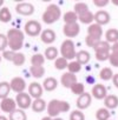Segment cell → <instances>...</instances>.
Listing matches in <instances>:
<instances>
[{"instance_id":"1","label":"cell","mask_w":118,"mask_h":120,"mask_svg":"<svg viewBox=\"0 0 118 120\" xmlns=\"http://www.w3.org/2000/svg\"><path fill=\"white\" fill-rule=\"evenodd\" d=\"M7 46L10 47V51L18 52L19 49L23 48L24 45V33L18 30V28H11L8 30L7 34Z\"/></svg>"},{"instance_id":"2","label":"cell","mask_w":118,"mask_h":120,"mask_svg":"<svg viewBox=\"0 0 118 120\" xmlns=\"http://www.w3.org/2000/svg\"><path fill=\"white\" fill-rule=\"evenodd\" d=\"M70 111V104L64 100H57L53 99L47 105V113L50 118H57L58 114L66 113Z\"/></svg>"},{"instance_id":"3","label":"cell","mask_w":118,"mask_h":120,"mask_svg":"<svg viewBox=\"0 0 118 120\" xmlns=\"http://www.w3.org/2000/svg\"><path fill=\"white\" fill-rule=\"evenodd\" d=\"M60 17H62V11L59 6H57L55 4H51L46 7L45 12L43 13V21L47 25H51L58 21Z\"/></svg>"},{"instance_id":"4","label":"cell","mask_w":118,"mask_h":120,"mask_svg":"<svg viewBox=\"0 0 118 120\" xmlns=\"http://www.w3.org/2000/svg\"><path fill=\"white\" fill-rule=\"evenodd\" d=\"M60 53H62V58H64L65 60H73L76 58L75 42L71 39L64 40L60 46Z\"/></svg>"},{"instance_id":"5","label":"cell","mask_w":118,"mask_h":120,"mask_svg":"<svg viewBox=\"0 0 118 120\" xmlns=\"http://www.w3.org/2000/svg\"><path fill=\"white\" fill-rule=\"evenodd\" d=\"M110 44H107L106 41H99V44L94 47L96 51V59L98 61H105V60L109 59L110 56Z\"/></svg>"},{"instance_id":"6","label":"cell","mask_w":118,"mask_h":120,"mask_svg":"<svg viewBox=\"0 0 118 120\" xmlns=\"http://www.w3.org/2000/svg\"><path fill=\"white\" fill-rule=\"evenodd\" d=\"M25 33L30 37H38L41 32V25L35 20H28L25 24Z\"/></svg>"},{"instance_id":"7","label":"cell","mask_w":118,"mask_h":120,"mask_svg":"<svg viewBox=\"0 0 118 120\" xmlns=\"http://www.w3.org/2000/svg\"><path fill=\"white\" fill-rule=\"evenodd\" d=\"M16 104L17 106H19V109H26L28 107H31V104H32V100H31V97L28 95V93H18L17 97H16Z\"/></svg>"},{"instance_id":"8","label":"cell","mask_w":118,"mask_h":120,"mask_svg":"<svg viewBox=\"0 0 118 120\" xmlns=\"http://www.w3.org/2000/svg\"><path fill=\"white\" fill-rule=\"evenodd\" d=\"M16 12L20 15H32L34 13V6L31 3H19L16 6Z\"/></svg>"},{"instance_id":"9","label":"cell","mask_w":118,"mask_h":120,"mask_svg":"<svg viewBox=\"0 0 118 120\" xmlns=\"http://www.w3.org/2000/svg\"><path fill=\"white\" fill-rule=\"evenodd\" d=\"M10 87H11V90L14 91L17 94H18V93H23V92L25 91V88H26V82H25V80H24L21 77H16V78H13V79L11 80Z\"/></svg>"},{"instance_id":"10","label":"cell","mask_w":118,"mask_h":120,"mask_svg":"<svg viewBox=\"0 0 118 120\" xmlns=\"http://www.w3.org/2000/svg\"><path fill=\"white\" fill-rule=\"evenodd\" d=\"M0 109L4 111L5 113H12L13 111L17 109V104L14 99L12 98H5L0 102Z\"/></svg>"},{"instance_id":"11","label":"cell","mask_w":118,"mask_h":120,"mask_svg":"<svg viewBox=\"0 0 118 120\" xmlns=\"http://www.w3.org/2000/svg\"><path fill=\"white\" fill-rule=\"evenodd\" d=\"M110 19H111V17H110L109 12H106V11H98L96 14H93V21H96V24L99 26L109 24Z\"/></svg>"},{"instance_id":"12","label":"cell","mask_w":118,"mask_h":120,"mask_svg":"<svg viewBox=\"0 0 118 120\" xmlns=\"http://www.w3.org/2000/svg\"><path fill=\"white\" fill-rule=\"evenodd\" d=\"M79 32H80V26L78 24L64 25L63 27V33L66 38H75L79 34Z\"/></svg>"},{"instance_id":"13","label":"cell","mask_w":118,"mask_h":120,"mask_svg":"<svg viewBox=\"0 0 118 120\" xmlns=\"http://www.w3.org/2000/svg\"><path fill=\"white\" fill-rule=\"evenodd\" d=\"M91 101H92L91 94L84 92V93H83L82 95H79L78 99H77V107L79 108V111H80V109H85V108H87V107L91 105Z\"/></svg>"},{"instance_id":"14","label":"cell","mask_w":118,"mask_h":120,"mask_svg":"<svg viewBox=\"0 0 118 120\" xmlns=\"http://www.w3.org/2000/svg\"><path fill=\"white\" fill-rule=\"evenodd\" d=\"M43 86L38 82H31L28 86V95L34 99H39L43 95Z\"/></svg>"},{"instance_id":"15","label":"cell","mask_w":118,"mask_h":120,"mask_svg":"<svg viewBox=\"0 0 118 120\" xmlns=\"http://www.w3.org/2000/svg\"><path fill=\"white\" fill-rule=\"evenodd\" d=\"M106 95H107V94H106V88H105V86L102 85V84H96V85L92 87V90H91V97H94V98L98 99V100L105 99Z\"/></svg>"},{"instance_id":"16","label":"cell","mask_w":118,"mask_h":120,"mask_svg":"<svg viewBox=\"0 0 118 120\" xmlns=\"http://www.w3.org/2000/svg\"><path fill=\"white\" fill-rule=\"evenodd\" d=\"M60 82H62V85H63L64 87L71 88V86L77 82V77H76V74H72V73L66 72V73H64V74L62 75Z\"/></svg>"},{"instance_id":"17","label":"cell","mask_w":118,"mask_h":120,"mask_svg":"<svg viewBox=\"0 0 118 120\" xmlns=\"http://www.w3.org/2000/svg\"><path fill=\"white\" fill-rule=\"evenodd\" d=\"M40 38H41V41H43L44 44H46V45H51V44H53V42L55 41V38H57V37H55L54 31L47 28V30H45V31L41 32Z\"/></svg>"},{"instance_id":"18","label":"cell","mask_w":118,"mask_h":120,"mask_svg":"<svg viewBox=\"0 0 118 120\" xmlns=\"http://www.w3.org/2000/svg\"><path fill=\"white\" fill-rule=\"evenodd\" d=\"M87 35L89 37H92V38H96V39H100L102 35H103V28L102 26L97 25L96 22L94 24H91L87 28Z\"/></svg>"},{"instance_id":"19","label":"cell","mask_w":118,"mask_h":120,"mask_svg":"<svg viewBox=\"0 0 118 120\" xmlns=\"http://www.w3.org/2000/svg\"><path fill=\"white\" fill-rule=\"evenodd\" d=\"M43 90H45V91H47V92H52V91H54L55 88H57V86H58V81H57V79H54L53 77H48V78H46L45 80H44V82H43Z\"/></svg>"},{"instance_id":"20","label":"cell","mask_w":118,"mask_h":120,"mask_svg":"<svg viewBox=\"0 0 118 120\" xmlns=\"http://www.w3.org/2000/svg\"><path fill=\"white\" fill-rule=\"evenodd\" d=\"M91 59V55L87 51H79L76 53V61H78L80 65H86Z\"/></svg>"},{"instance_id":"21","label":"cell","mask_w":118,"mask_h":120,"mask_svg":"<svg viewBox=\"0 0 118 120\" xmlns=\"http://www.w3.org/2000/svg\"><path fill=\"white\" fill-rule=\"evenodd\" d=\"M31 107H32V109H33L34 112H37V113L44 112V111L46 109V101L43 100L41 98L34 99V100L32 101V104H31Z\"/></svg>"},{"instance_id":"22","label":"cell","mask_w":118,"mask_h":120,"mask_svg":"<svg viewBox=\"0 0 118 120\" xmlns=\"http://www.w3.org/2000/svg\"><path fill=\"white\" fill-rule=\"evenodd\" d=\"M105 39L107 44H116L118 42V30L117 28H110L105 33Z\"/></svg>"},{"instance_id":"23","label":"cell","mask_w":118,"mask_h":120,"mask_svg":"<svg viewBox=\"0 0 118 120\" xmlns=\"http://www.w3.org/2000/svg\"><path fill=\"white\" fill-rule=\"evenodd\" d=\"M104 104H105V108H110L113 109L116 107H118V97L117 95H106L104 99Z\"/></svg>"},{"instance_id":"24","label":"cell","mask_w":118,"mask_h":120,"mask_svg":"<svg viewBox=\"0 0 118 120\" xmlns=\"http://www.w3.org/2000/svg\"><path fill=\"white\" fill-rule=\"evenodd\" d=\"M78 20L82 22V24H89L91 25L92 21H93V13L91 11H86L82 14L78 15Z\"/></svg>"},{"instance_id":"25","label":"cell","mask_w":118,"mask_h":120,"mask_svg":"<svg viewBox=\"0 0 118 120\" xmlns=\"http://www.w3.org/2000/svg\"><path fill=\"white\" fill-rule=\"evenodd\" d=\"M10 91H11L10 82H7V81H1L0 82V99L3 100L5 98H8Z\"/></svg>"},{"instance_id":"26","label":"cell","mask_w":118,"mask_h":120,"mask_svg":"<svg viewBox=\"0 0 118 120\" xmlns=\"http://www.w3.org/2000/svg\"><path fill=\"white\" fill-rule=\"evenodd\" d=\"M64 22H65V25H72V24H77V20H78V15L73 12V11H71V12H66L65 14H64Z\"/></svg>"},{"instance_id":"27","label":"cell","mask_w":118,"mask_h":120,"mask_svg":"<svg viewBox=\"0 0 118 120\" xmlns=\"http://www.w3.org/2000/svg\"><path fill=\"white\" fill-rule=\"evenodd\" d=\"M44 56L47 60H55L57 56H58V49L55 47H53V46H50V47H47L45 49Z\"/></svg>"},{"instance_id":"28","label":"cell","mask_w":118,"mask_h":120,"mask_svg":"<svg viewBox=\"0 0 118 120\" xmlns=\"http://www.w3.org/2000/svg\"><path fill=\"white\" fill-rule=\"evenodd\" d=\"M30 72H31L32 77H34L35 79L43 78L45 75V68L43 66H31Z\"/></svg>"},{"instance_id":"29","label":"cell","mask_w":118,"mask_h":120,"mask_svg":"<svg viewBox=\"0 0 118 120\" xmlns=\"http://www.w3.org/2000/svg\"><path fill=\"white\" fill-rule=\"evenodd\" d=\"M8 120H27V116L23 109H16L12 113H10Z\"/></svg>"},{"instance_id":"30","label":"cell","mask_w":118,"mask_h":120,"mask_svg":"<svg viewBox=\"0 0 118 120\" xmlns=\"http://www.w3.org/2000/svg\"><path fill=\"white\" fill-rule=\"evenodd\" d=\"M45 63V56L40 53H37V54H33L32 58H31V64L32 66H43Z\"/></svg>"},{"instance_id":"31","label":"cell","mask_w":118,"mask_h":120,"mask_svg":"<svg viewBox=\"0 0 118 120\" xmlns=\"http://www.w3.org/2000/svg\"><path fill=\"white\" fill-rule=\"evenodd\" d=\"M110 111L107 108H99L97 112H96V118L97 120H110Z\"/></svg>"},{"instance_id":"32","label":"cell","mask_w":118,"mask_h":120,"mask_svg":"<svg viewBox=\"0 0 118 120\" xmlns=\"http://www.w3.org/2000/svg\"><path fill=\"white\" fill-rule=\"evenodd\" d=\"M12 19V14L7 7H3L0 10V21L1 22H10Z\"/></svg>"},{"instance_id":"33","label":"cell","mask_w":118,"mask_h":120,"mask_svg":"<svg viewBox=\"0 0 118 120\" xmlns=\"http://www.w3.org/2000/svg\"><path fill=\"white\" fill-rule=\"evenodd\" d=\"M113 77V73H112V70L109 68V67H104L100 70V73H99V78L104 81H107V80H111Z\"/></svg>"},{"instance_id":"34","label":"cell","mask_w":118,"mask_h":120,"mask_svg":"<svg viewBox=\"0 0 118 120\" xmlns=\"http://www.w3.org/2000/svg\"><path fill=\"white\" fill-rule=\"evenodd\" d=\"M67 70H69V73H72V74H76L78 72H80L82 70V65L76 61V60H72V61H70L67 64Z\"/></svg>"},{"instance_id":"35","label":"cell","mask_w":118,"mask_h":120,"mask_svg":"<svg viewBox=\"0 0 118 120\" xmlns=\"http://www.w3.org/2000/svg\"><path fill=\"white\" fill-rule=\"evenodd\" d=\"M25 61H26L25 55H24L23 53H20V52H16L14 58H13V60H12V63H13L16 66H23V65L25 64Z\"/></svg>"},{"instance_id":"36","label":"cell","mask_w":118,"mask_h":120,"mask_svg":"<svg viewBox=\"0 0 118 120\" xmlns=\"http://www.w3.org/2000/svg\"><path fill=\"white\" fill-rule=\"evenodd\" d=\"M71 92L73 93V94H76V95H82L84 92H85V87H84V85L82 84V82H76V84H73L72 86H71Z\"/></svg>"},{"instance_id":"37","label":"cell","mask_w":118,"mask_h":120,"mask_svg":"<svg viewBox=\"0 0 118 120\" xmlns=\"http://www.w3.org/2000/svg\"><path fill=\"white\" fill-rule=\"evenodd\" d=\"M73 10H75L73 12H75L77 15H79V14H82V13L89 11V6H87L85 3H77V4H75Z\"/></svg>"},{"instance_id":"38","label":"cell","mask_w":118,"mask_h":120,"mask_svg":"<svg viewBox=\"0 0 118 120\" xmlns=\"http://www.w3.org/2000/svg\"><path fill=\"white\" fill-rule=\"evenodd\" d=\"M67 60H65L64 58H57L55 60H54V67L57 68V70H65L66 67H67Z\"/></svg>"},{"instance_id":"39","label":"cell","mask_w":118,"mask_h":120,"mask_svg":"<svg viewBox=\"0 0 118 120\" xmlns=\"http://www.w3.org/2000/svg\"><path fill=\"white\" fill-rule=\"evenodd\" d=\"M70 120H85L84 113L79 109H75L71 114H70Z\"/></svg>"},{"instance_id":"40","label":"cell","mask_w":118,"mask_h":120,"mask_svg":"<svg viewBox=\"0 0 118 120\" xmlns=\"http://www.w3.org/2000/svg\"><path fill=\"white\" fill-rule=\"evenodd\" d=\"M99 41H100V39H96V38H92V37H89V35L85 38L86 45H87L89 47H92V48H94V47L99 44Z\"/></svg>"},{"instance_id":"41","label":"cell","mask_w":118,"mask_h":120,"mask_svg":"<svg viewBox=\"0 0 118 120\" xmlns=\"http://www.w3.org/2000/svg\"><path fill=\"white\" fill-rule=\"evenodd\" d=\"M6 47H7V38L5 34L0 33V51L1 52L6 51Z\"/></svg>"},{"instance_id":"42","label":"cell","mask_w":118,"mask_h":120,"mask_svg":"<svg viewBox=\"0 0 118 120\" xmlns=\"http://www.w3.org/2000/svg\"><path fill=\"white\" fill-rule=\"evenodd\" d=\"M107 60L110 61L111 66H113V67H118V55H117V54L110 53V56H109Z\"/></svg>"},{"instance_id":"43","label":"cell","mask_w":118,"mask_h":120,"mask_svg":"<svg viewBox=\"0 0 118 120\" xmlns=\"http://www.w3.org/2000/svg\"><path fill=\"white\" fill-rule=\"evenodd\" d=\"M14 54H16V52H13V51H4L1 58L8 60V61H12L13 58H14Z\"/></svg>"},{"instance_id":"44","label":"cell","mask_w":118,"mask_h":120,"mask_svg":"<svg viewBox=\"0 0 118 120\" xmlns=\"http://www.w3.org/2000/svg\"><path fill=\"white\" fill-rule=\"evenodd\" d=\"M93 5L97 7H104L109 5V0H93Z\"/></svg>"},{"instance_id":"45","label":"cell","mask_w":118,"mask_h":120,"mask_svg":"<svg viewBox=\"0 0 118 120\" xmlns=\"http://www.w3.org/2000/svg\"><path fill=\"white\" fill-rule=\"evenodd\" d=\"M110 52L113 53V54H117V55H118V42L112 44V46L110 47Z\"/></svg>"},{"instance_id":"46","label":"cell","mask_w":118,"mask_h":120,"mask_svg":"<svg viewBox=\"0 0 118 120\" xmlns=\"http://www.w3.org/2000/svg\"><path fill=\"white\" fill-rule=\"evenodd\" d=\"M112 80H113V85L118 88V73L117 74H113V77H112Z\"/></svg>"},{"instance_id":"47","label":"cell","mask_w":118,"mask_h":120,"mask_svg":"<svg viewBox=\"0 0 118 120\" xmlns=\"http://www.w3.org/2000/svg\"><path fill=\"white\" fill-rule=\"evenodd\" d=\"M86 82L90 84V85H94V78L91 77V75H89V77L86 78Z\"/></svg>"},{"instance_id":"48","label":"cell","mask_w":118,"mask_h":120,"mask_svg":"<svg viewBox=\"0 0 118 120\" xmlns=\"http://www.w3.org/2000/svg\"><path fill=\"white\" fill-rule=\"evenodd\" d=\"M41 120H52V118H50V116L47 115V116H44V118H43Z\"/></svg>"},{"instance_id":"49","label":"cell","mask_w":118,"mask_h":120,"mask_svg":"<svg viewBox=\"0 0 118 120\" xmlns=\"http://www.w3.org/2000/svg\"><path fill=\"white\" fill-rule=\"evenodd\" d=\"M0 120H8L6 116H4V115H0Z\"/></svg>"},{"instance_id":"50","label":"cell","mask_w":118,"mask_h":120,"mask_svg":"<svg viewBox=\"0 0 118 120\" xmlns=\"http://www.w3.org/2000/svg\"><path fill=\"white\" fill-rule=\"evenodd\" d=\"M112 3H113V5H116V6H118V0H113V1H112Z\"/></svg>"},{"instance_id":"51","label":"cell","mask_w":118,"mask_h":120,"mask_svg":"<svg viewBox=\"0 0 118 120\" xmlns=\"http://www.w3.org/2000/svg\"><path fill=\"white\" fill-rule=\"evenodd\" d=\"M52 120H63V119H62V118H58V116H57V118H52Z\"/></svg>"},{"instance_id":"52","label":"cell","mask_w":118,"mask_h":120,"mask_svg":"<svg viewBox=\"0 0 118 120\" xmlns=\"http://www.w3.org/2000/svg\"><path fill=\"white\" fill-rule=\"evenodd\" d=\"M4 5V1H3V0H0V6H3Z\"/></svg>"},{"instance_id":"53","label":"cell","mask_w":118,"mask_h":120,"mask_svg":"<svg viewBox=\"0 0 118 120\" xmlns=\"http://www.w3.org/2000/svg\"><path fill=\"white\" fill-rule=\"evenodd\" d=\"M0 61H1V55H0Z\"/></svg>"}]
</instances>
